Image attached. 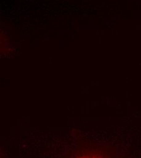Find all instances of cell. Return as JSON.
<instances>
[{
    "label": "cell",
    "mask_w": 141,
    "mask_h": 158,
    "mask_svg": "<svg viewBox=\"0 0 141 158\" xmlns=\"http://www.w3.org/2000/svg\"><path fill=\"white\" fill-rule=\"evenodd\" d=\"M74 158H116L114 155L111 153L110 150L106 148H89L86 152H82L76 154Z\"/></svg>",
    "instance_id": "6da1fadb"
}]
</instances>
